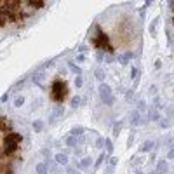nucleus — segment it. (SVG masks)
<instances>
[{"label":"nucleus","mask_w":174,"mask_h":174,"mask_svg":"<svg viewBox=\"0 0 174 174\" xmlns=\"http://www.w3.org/2000/svg\"><path fill=\"white\" fill-rule=\"evenodd\" d=\"M21 139H23V136L18 134V133H10V134H7V136H4V141H2V144H4V153L2 155H5V157L14 155L18 144L21 143Z\"/></svg>","instance_id":"1"},{"label":"nucleus","mask_w":174,"mask_h":174,"mask_svg":"<svg viewBox=\"0 0 174 174\" xmlns=\"http://www.w3.org/2000/svg\"><path fill=\"white\" fill-rule=\"evenodd\" d=\"M94 45L98 47V51H108V52L113 51V47H112V44H110L108 35H106V33H103V30L99 28V26L96 28V39H94Z\"/></svg>","instance_id":"2"},{"label":"nucleus","mask_w":174,"mask_h":174,"mask_svg":"<svg viewBox=\"0 0 174 174\" xmlns=\"http://www.w3.org/2000/svg\"><path fill=\"white\" fill-rule=\"evenodd\" d=\"M68 94V87L63 80H54L52 82V99L58 103H61Z\"/></svg>","instance_id":"3"},{"label":"nucleus","mask_w":174,"mask_h":174,"mask_svg":"<svg viewBox=\"0 0 174 174\" xmlns=\"http://www.w3.org/2000/svg\"><path fill=\"white\" fill-rule=\"evenodd\" d=\"M99 98L104 104H113V94H112V89L106 85V84H99Z\"/></svg>","instance_id":"4"},{"label":"nucleus","mask_w":174,"mask_h":174,"mask_svg":"<svg viewBox=\"0 0 174 174\" xmlns=\"http://www.w3.org/2000/svg\"><path fill=\"white\" fill-rule=\"evenodd\" d=\"M0 127H2V133H4V136H7V134H10L9 131H10V124H9V120L5 118V117H2V120H0Z\"/></svg>","instance_id":"5"},{"label":"nucleus","mask_w":174,"mask_h":174,"mask_svg":"<svg viewBox=\"0 0 174 174\" xmlns=\"http://www.w3.org/2000/svg\"><path fill=\"white\" fill-rule=\"evenodd\" d=\"M24 5L26 7H31V9H42L44 5H45V2L40 0V2H33V0H28V2H24Z\"/></svg>","instance_id":"6"},{"label":"nucleus","mask_w":174,"mask_h":174,"mask_svg":"<svg viewBox=\"0 0 174 174\" xmlns=\"http://www.w3.org/2000/svg\"><path fill=\"white\" fill-rule=\"evenodd\" d=\"M54 160H56V164H61V165H66V164H68V157H66L64 153H56Z\"/></svg>","instance_id":"7"},{"label":"nucleus","mask_w":174,"mask_h":174,"mask_svg":"<svg viewBox=\"0 0 174 174\" xmlns=\"http://www.w3.org/2000/svg\"><path fill=\"white\" fill-rule=\"evenodd\" d=\"M31 80L33 84H37V85H40V82L44 80V70H39L37 73H33V77H31Z\"/></svg>","instance_id":"8"},{"label":"nucleus","mask_w":174,"mask_h":174,"mask_svg":"<svg viewBox=\"0 0 174 174\" xmlns=\"http://www.w3.org/2000/svg\"><path fill=\"white\" fill-rule=\"evenodd\" d=\"M77 143H78V141H77V138H75L73 134H70V136H66V139H64V144H66V146H70V148H73V146H77Z\"/></svg>","instance_id":"9"},{"label":"nucleus","mask_w":174,"mask_h":174,"mask_svg":"<svg viewBox=\"0 0 174 174\" xmlns=\"http://www.w3.org/2000/svg\"><path fill=\"white\" fill-rule=\"evenodd\" d=\"M131 58H133V52H125V54H120V56H118V61H120V64H124V66H125V64L129 63V59H131Z\"/></svg>","instance_id":"10"},{"label":"nucleus","mask_w":174,"mask_h":174,"mask_svg":"<svg viewBox=\"0 0 174 174\" xmlns=\"http://www.w3.org/2000/svg\"><path fill=\"white\" fill-rule=\"evenodd\" d=\"M164 173H167V162L165 160H160L157 164V174H164Z\"/></svg>","instance_id":"11"},{"label":"nucleus","mask_w":174,"mask_h":174,"mask_svg":"<svg viewBox=\"0 0 174 174\" xmlns=\"http://www.w3.org/2000/svg\"><path fill=\"white\" fill-rule=\"evenodd\" d=\"M131 122H133V125H138V124H143L144 120L141 118L139 112H134V113H133V118H131Z\"/></svg>","instance_id":"12"},{"label":"nucleus","mask_w":174,"mask_h":174,"mask_svg":"<svg viewBox=\"0 0 174 174\" xmlns=\"http://www.w3.org/2000/svg\"><path fill=\"white\" fill-rule=\"evenodd\" d=\"M80 103H82L80 96H73L72 99H70V106H72V108H78V106H80Z\"/></svg>","instance_id":"13"},{"label":"nucleus","mask_w":174,"mask_h":174,"mask_svg":"<svg viewBox=\"0 0 174 174\" xmlns=\"http://www.w3.org/2000/svg\"><path fill=\"white\" fill-rule=\"evenodd\" d=\"M152 148H153V141L150 139V141H146V143L141 146V150H139V152H141V153H146V152H150Z\"/></svg>","instance_id":"14"},{"label":"nucleus","mask_w":174,"mask_h":174,"mask_svg":"<svg viewBox=\"0 0 174 174\" xmlns=\"http://www.w3.org/2000/svg\"><path fill=\"white\" fill-rule=\"evenodd\" d=\"M47 171H49V167H47V164H44V162H40V164L37 165V174H47Z\"/></svg>","instance_id":"15"},{"label":"nucleus","mask_w":174,"mask_h":174,"mask_svg":"<svg viewBox=\"0 0 174 174\" xmlns=\"http://www.w3.org/2000/svg\"><path fill=\"white\" fill-rule=\"evenodd\" d=\"M91 164H92V160L89 158V157H85V158H82V160H80L78 167H80V169H85V167H89Z\"/></svg>","instance_id":"16"},{"label":"nucleus","mask_w":174,"mask_h":174,"mask_svg":"<svg viewBox=\"0 0 174 174\" xmlns=\"http://www.w3.org/2000/svg\"><path fill=\"white\" fill-rule=\"evenodd\" d=\"M68 64H70V70H72L73 73H77V77H80V73H82V70H80V68H78V66H77V64H75V63H68Z\"/></svg>","instance_id":"17"},{"label":"nucleus","mask_w":174,"mask_h":174,"mask_svg":"<svg viewBox=\"0 0 174 174\" xmlns=\"http://www.w3.org/2000/svg\"><path fill=\"white\" fill-rule=\"evenodd\" d=\"M148 118H150L152 122H157V120L160 118V115H158V112H157V110H152V112H150V115H148Z\"/></svg>","instance_id":"18"},{"label":"nucleus","mask_w":174,"mask_h":174,"mask_svg":"<svg viewBox=\"0 0 174 174\" xmlns=\"http://www.w3.org/2000/svg\"><path fill=\"white\" fill-rule=\"evenodd\" d=\"M120 129H122V120L115 122V125H113V136H118V133H120Z\"/></svg>","instance_id":"19"},{"label":"nucleus","mask_w":174,"mask_h":174,"mask_svg":"<svg viewBox=\"0 0 174 174\" xmlns=\"http://www.w3.org/2000/svg\"><path fill=\"white\" fill-rule=\"evenodd\" d=\"M42 127H44L42 120H35V122H33V131H35V133H40Z\"/></svg>","instance_id":"20"},{"label":"nucleus","mask_w":174,"mask_h":174,"mask_svg":"<svg viewBox=\"0 0 174 174\" xmlns=\"http://www.w3.org/2000/svg\"><path fill=\"white\" fill-rule=\"evenodd\" d=\"M23 104H24V98H23V96H18V98H16V101H14V106H18V108H19V106H23Z\"/></svg>","instance_id":"21"},{"label":"nucleus","mask_w":174,"mask_h":174,"mask_svg":"<svg viewBox=\"0 0 174 174\" xmlns=\"http://www.w3.org/2000/svg\"><path fill=\"white\" fill-rule=\"evenodd\" d=\"M96 146H98V148H103V146H106V139H103V138H98V139H96Z\"/></svg>","instance_id":"22"},{"label":"nucleus","mask_w":174,"mask_h":174,"mask_svg":"<svg viewBox=\"0 0 174 174\" xmlns=\"http://www.w3.org/2000/svg\"><path fill=\"white\" fill-rule=\"evenodd\" d=\"M94 75H96V78H98V80H103V78H104V73H103V70H99V68L94 72Z\"/></svg>","instance_id":"23"},{"label":"nucleus","mask_w":174,"mask_h":174,"mask_svg":"<svg viewBox=\"0 0 174 174\" xmlns=\"http://www.w3.org/2000/svg\"><path fill=\"white\" fill-rule=\"evenodd\" d=\"M72 134H73V136H80V134H84V129H82V127H73Z\"/></svg>","instance_id":"24"},{"label":"nucleus","mask_w":174,"mask_h":174,"mask_svg":"<svg viewBox=\"0 0 174 174\" xmlns=\"http://www.w3.org/2000/svg\"><path fill=\"white\" fill-rule=\"evenodd\" d=\"M61 115H63V108H61V106H58V108L54 110V117H52V120H54L56 117H61Z\"/></svg>","instance_id":"25"},{"label":"nucleus","mask_w":174,"mask_h":174,"mask_svg":"<svg viewBox=\"0 0 174 174\" xmlns=\"http://www.w3.org/2000/svg\"><path fill=\"white\" fill-rule=\"evenodd\" d=\"M106 152H108V153H112L113 152V143L110 141V139H106Z\"/></svg>","instance_id":"26"},{"label":"nucleus","mask_w":174,"mask_h":174,"mask_svg":"<svg viewBox=\"0 0 174 174\" xmlns=\"http://www.w3.org/2000/svg\"><path fill=\"white\" fill-rule=\"evenodd\" d=\"M75 85H77V87H82L84 85V78L82 77H77V78H75Z\"/></svg>","instance_id":"27"},{"label":"nucleus","mask_w":174,"mask_h":174,"mask_svg":"<svg viewBox=\"0 0 174 174\" xmlns=\"http://www.w3.org/2000/svg\"><path fill=\"white\" fill-rule=\"evenodd\" d=\"M103 160H104V153H101V155H99V157H98V160H96V167H99Z\"/></svg>","instance_id":"28"},{"label":"nucleus","mask_w":174,"mask_h":174,"mask_svg":"<svg viewBox=\"0 0 174 174\" xmlns=\"http://www.w3.org/2000/svg\"><path fill=\"white\" fill-rule=\"evenodd\" d=\"M144 108H146V104H144V101H139V104H138V110H139V113L143 112Z\"/></svg>","instance_id":"29"},{"label":"nucleus","mask_w":174,"mask_h":174,"mask_svg":"<svg viewBox=\"0 0 174 174\" xmlns=\"http://www.w3.org/2000/svg\"><path fill=\"white\" fill-rule=\"evenodd\" d=\"M96 59H98V61H104V58H103V52H101V51H98V56H96Z\"/></svg>","instance_id":"30"},{"label":"nucleus","mask_w":174,"mask_h":174,"mask_svg":"<svg viewBox=\"0 0 174 174\" xmlns=\"http://www.w3.org/2000/svg\"><path fill=\"white\" fill-rule=\"evenodd\" d=\"M117 162H118V160H117L115 157H113V158H110V167H113V165H117Z\"/></svg>","instance_id":"31"},{"label":"nucleus","mask_w":174,"mask_h":174,"mask_svg":"<svg viewBox=\"0 0 174 174\" xmlns=\"http://www.w3.org/2000/svg\"><path fill=\"white\" fill-rule=\"evenodd\" d=\"M125 98H127V99H131V98H133V89H129V91L125 92Z\"/></svg>","instance_id":"32"},{"label":"nucleus","mask_w":174,"mask_h":174,"mask_svg":"<svg viewBox=\"0 0 174 174\" xmlns=\"http://www.w3.org/2000/svg\"><path fill=\"white\" fill-rule=\"evenodd\" d=\"M167 158H171V160H174V148L171 150V152H169V153H167Z\"/></svg>","instance_id":"33"},{"label":"nucleus","mask_w":174,"mask_h":174,"mask_svg":"<svg viewBox=\"0 0 174 174\" xmlns=\"http://www.w3.org/2000/svg\"><path fill=\"white\" fill-rule=\"evenodd\" d=\"M136 75H138V68H133V72H131V77L136 78Z\"/></svg>","instance_id":"34"},{"label":"nucleus","mask_w":174,"mask_h":174,"mask_svg":"<svg viewBox=\"0 0 174 174\" xmlns=\"http://www.w3.org/2000/svg\"><path fill=\"white\" fill-rule=\"evenodd\" d=\"M167 125H169V122H167V120H160V127H167Z\"/></svg>","instance_id":"35"},{"label":"nucleus","mask_w":174,"mask_h":174,"mask_svg":"<svg viewBox=\"0 0 174 174\" xmlns=\"http://www.w3.org/2000/svg\"><path fill=\"white\" fill-rule=\"evenodd\" d=\"M7 99H9V94H4L2 96V103H7Z\"/></svg>","instance_id":"36"},{"label":"nucleus","mask_w":174,"mask_h":174,"mask_svg":"<svg viewBox=\"0 0 174 174\" xmlns=\"http://www.w3.org/2000/svg\"><path fill=\"white\" fill-rule=\"evenodd\" d=\"M84 59H85V56H84V54H80V56H78V58H77V61H78V63H82Z\"/></svg>","instance_id":"37"},{"label":"nucleus","mask_w":174,"mask_h":174,"mask_svg":"<svg viewBox=\"0 0 174 174\" xmlns=\"http://www.w3.org/2000/svg\"><path fill=\"white\" fill-rule=\"evenodd\" d=\"M78 51H80V52L84 54V52L87 51V47H85V45H80V47H78Z\"/></svg>","instance_id":"38"},{"label":"nucleus","mask_w":174,"mask_h":174,"mask_svg":"<svg viewBox=\"0 0 174 174\" xmlns=\"http://www.w3.org/2000/svg\"><path fill=\"white\" fill-rule=\"evenodd\" d=\"M66 174H78L77 171H73V169H66Z\"/></svg>","instance_id":"39"},{"label":"nucleus","mask_w":174,"mask_h":174,"mask_svg":"<svg viewBox=\"0 0 174 174\" xmlns=\"http://www.w3.org/2000/svg\"><path fill=\"white\" fill-rule=\"evenodd\" d=\"M104 61H106V63H112V61H113V56H108V58H104Z\"/></svg>","instance_id":"40"},{"label":"nucleus","mask_w":174,"mask_h":174,"mask_svg":"<svg viewBox=\"0 0 174 174\" xmlns=\"http://www.w3.org/2000/svg\"><path fill=\"white\" fill-rule=\"evenodd\" d=\"M165 144H169V146H174V139H169V141H165Z\"/></svg>","instance_id":"41"},{"label":"nucleus","mask_w":174,"mask_h":174,"mask_svg":"<svg viewBox=\"0 0 174 174\" xmlns=\"http://www.w3.org/2000/svg\"><path fill=\"white\" fill-rule=\"evenodd\" d=\"M136 174H143V173H141V171H138V173H136Z\"/></svg>","instance_id":"42"},{"label":"nucleus","mask_w":174,"mask_h":174,"mask_svg":"<svg viewBox=\"0 0 174 174\" xmlns=\"http://www.w3.org/2000/svg\"><path fill=\"white\" fill-rule=\"evenodd\" d=\"M152 174H157V173H152Z\"/></svg>","instance_id":"43"},{"label":"nucleus","mask_w":174,"mask_h":174,"mask_svg":"<svg viewBox=\"0 0 174 174\" xmlns=\"http://www.w3.org/2000/svg\"><path fill=\"white\" fill-rule=\"evenodd\" d=\"M173 23H174V19H173Z\"/></svg>","instance_id":"44"}]
</instances>
